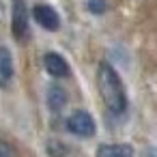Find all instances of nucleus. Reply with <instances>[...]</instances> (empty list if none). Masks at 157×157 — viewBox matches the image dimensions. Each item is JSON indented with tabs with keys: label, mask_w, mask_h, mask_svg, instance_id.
Here are the masks:
<instances>
[{
	"label": "nucleus",
	"mask_w": 157,
	"mask_h": 157,
	"mask_svg": "<svg viewBox=\"0 0 157 157\" xmlns=\"http://www.w3.org/2000/svg\"><path fill=\"white\" fill-rule=\"evenodd\" d=\"M97 84H99V93H101L105 105H108L114 114L125 112V108H127V95H125L123 82H121V78L116 75V71H114L108 63H101V65H99Z\"/></svg>",
	"instance_id": "nucleus-1"
},
{
	"label": "nucleus",
	"mask_w": 157,
	"mask_h": 157,
	"mask_svg": "<svg viewBox=\"0 0 157 157\" xmlns=\"http://www.w3.org/2000/svg\"><path fill=\"white\" fill-rule=\"evenodd\" d=\"M11 33L17 41H24L28 35V9L24 0H13L11 9Z\"/></svg>",
	"instance_id": "nucleus-2"
},
{
	"label": "nucleus",
	"mask_w": 157,
	"mask_h": 157,
	"mask_svg": "<svg viewBox=\"0 0 157 157\" xmlns=\"http://www.w3.org/2000/svg\"><path fill=\"white\" fill-rule=\"evenodd\" d=\"M67 129L75 136H82V138H90L95 133V121L88 112L84 110H78L73 112L69 118H67Z\"/></svg>",
	"instance_id": "nucleus-3"
},
{
	"label": "nucleus",
	"mask_w": 157,
	"mask_h": 157,
	"mask_svg": "<svg viewBox=\"0 0 157 157\" xmlns=\"http://www.w3.org/2000/svg\"><path fill=\"white\" fill-rule=\"evenodd\" d=\"M33 17L39 22V26H43L45 30H58L60 28V17L58 13L50 7V5H37L33 9Z\"/></svg>",
	"instance_id": "nucleus-4"
},
{
	"label": "nucleus",
	"mask_w": 157,
	"mask_h": 157,
	"mask_svg": "<svg viewBox=\"0 0 157 157\" xmlns=\"http://www.w3.org/2000/svg\"><path fill=\"white\" fill-rule=\"evenodd\" d=\"M43 65H45L48 73H50V75H54V78H65V75L69 73V65H67V60H65L60 54H56V52L45 54Z\"/></svg>",
	"instance_id": "nucleus-5"
},
{
	"label": "nucleus",
	"mask_w": 157,
	"mask_h": 157,
	"mask_svg": "<svg viewBox=\"0 0 157 157\" xmlns=\"http://www.w3.org/2000/svg\"><path fill=\"white\" fill-rule=\"evenodd\" d=\"M97 157H133V148L129 144H101Z\"/></svg>",
	"instance_id": "nucleus-6"
},
{
	"label": "nucleus",
	"mask_w": 157,
	"mask_h": 157,
	"mask_svg": "<svg viewBox=\"0 0 157 157\" xmlns=\"http://www.w3.org/2000/svg\"><path fill=\"white\" fill-rule=\"evenodd\" d=\"M65 103H67L65 90L60 86H50V90H48V108L52 112H58V110H63Z\"/></svg>",
	"instance_id": "nucleus-7"
},
{
	"label": "nucleus",
	"mask_w": 157,
	"mask_h": 157,
	"mask_svg": "<svg viewBox=\"0 0 157 157\" xmlns=\"http://www.w3.org/2000/svg\"><path fill=\"white\" fill-rule=\"evenodd\" d=\"M13 75V58L11 52L7 48H0V78L2 80H11Z\"/></svg>",
	"instance_id": "nucleus-8"
},
{
	"label": "nucleus",
	"mask_w": 157,
	"mask_h": 157,
	"mask_svg": "<svg viewBox=\"0 0 157 157\" xmlns=\"http://www.w3.org/2000/svg\"><path fill=\"white\" fill-rule=\"evenodd\" d=\"M48 153L52 155V157H63L65 153H67V148L60 144V142H56V140H52V142H48Z\"/></svg>",
	"instance_id": "nucleus-9"
},
{
	"label": "nucleus",
	"mask_w": 157,
	"mask_h": 157,
	"mask_svg": "<svg viewBox=\"0 0 157 157\" xmlns=\"http://www.w3.org/2000/svg\"><path fill=\"white\" fill-rule=\"evenodd\" d=\"M103 9H105V2H103V0H88V11H90V13L99 15V13H103Z\"/></svg>",
	"instance_id": "nucleus-10"
},
{
	"label": "nucleus",
	"mask_w": 157,
	"mask_h": 157,
	"mask_svg": "<svg viewBox=\"0 0 157 157\" xmlns=\"http://www.w3.org/2000/svg\"><path fill=\"white\" fill-rule=\"evenodd\" d=\"M0 157H15V151L2 140H0Z\"/></svg>",
	"instance_id": "nucleus-11"
},
{
	"label": "nucleus",
	"mask_w": 157,
	"mask_h": 157,
	"mask_svg": "<svg viewBox=\"0 0 157 157\" xmlns=\"http://www.w3.org/2000/svg\"><path fill=\"white\" fill-rule=\"evenodd\" d=\"M144 157H157V148H146L144 151Z\"/></svg>",
	"instance_id": "nucleus-12"
}]
</instances>
